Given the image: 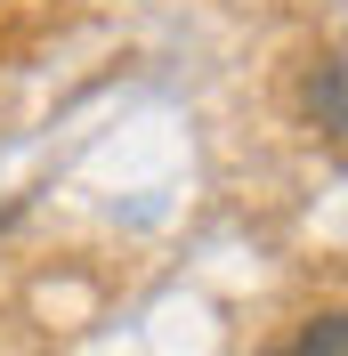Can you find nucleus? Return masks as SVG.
<instances>
[{
    "instance_id": "nucleus-1",
    "label": "nucleus",
    "mask_w": 348,
    "mask_h": 356,
    "mask_svg": "<svg viewBox=\"0 0 348 356\" xmlns=\"http://www.w3.org/2000/svg\"><path fill=\"white\" fill-rule=\"evenodd\" d=\"M300 356H348V324L340 316H316V324L300 332Z\"/></svg>"
}]
</instances>
